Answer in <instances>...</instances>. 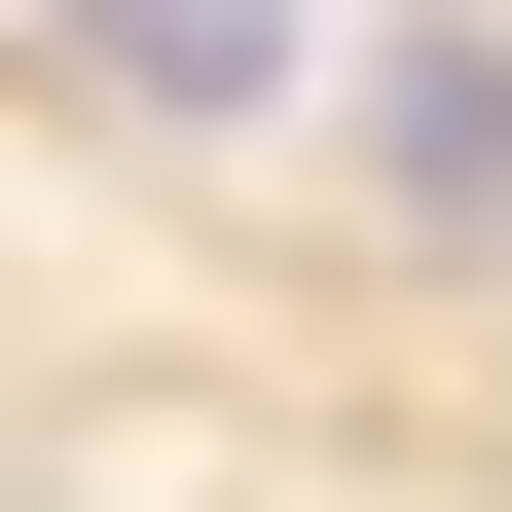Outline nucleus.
Instances as JSON below:
<instances>
[{
    "mask_svg": "<svg viewBox=\"0 0 512 512\" xmlns=\"http://www.w3.org/2000/svg\"><path fill=\"white\" fill-rule=\"evenodd\" d=\"M37 37H74V74L147 110V147H256V110L330 74V0H37Z\"/></svg>",
    "mask_w": 512,
    "mask_h": 512,
    "instance_id": "1",
    "label": "nucleus"
},
{
    "mask_svg": "<svg viewBox=\"0 0 512 512\" xmlns=\"http://www.w3.org/2000/svg\"><path fill=\"white\" fill-rule=\"evenodd\" d=\"M366 183H403V220H512V37H476V0L366 37Z\"/></svg>",
    "mask_w": 512,
    "mask_h": 512,
    "instance_id": "2",
    "label": "nucleus"
}]
</instances>
